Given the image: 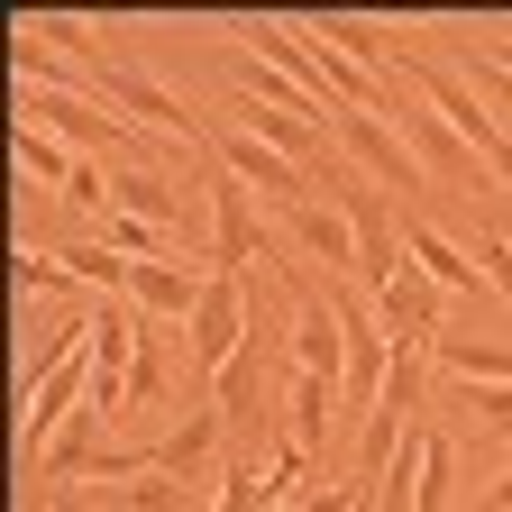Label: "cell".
<instances>
[{"mask_svg": "<svg viewBox=\"0 0 512 512\" xmlns=\"http://www.w3.org/2000/svg\"><path fill=\"white\" fill-rule=\"evenodd\" d=\"M19 119H28V128L46 119V138H74V147H92V156H110V165H138V147H147L138 119L92 110V101H74V92H37V83H19Z\"/></svg>", "mask_w": 512, "mask_h": 512, "instance_id": "1", "label": "cell"}, {"mask_svg": "<svg viewBox=\"0 0 512 512\" xmlns=\"http://www.w3.org/2000/svg\"><path fill=\"white\" fill-rule=\"evenodd\" d=\"M92 74H101V92H110V110H119V119L156 128V138H174V147H202V119H192V110H183V101L147 74L138 55H110V46H101V64H92Z\"/></svg>", "mask_w": 512, "mask_h": 512, "instance_id": "2", "label": "cell"}, {"mask_svg": "<svg viewBox=\"0 0 512 512\" xmlns=\"http://www.w3.org/2000/svg\"><path fill=\"white\" fill-rule=\"evenodd\" d=\"M320 192H339V220L357 229V284L366 293H384L403 275V229H394V202H384L375 183H348V174H330Z\"/></svg>", "mask_w": 512, "mask_h": 512, "instance_id": "3", "label": "cell"}, {"mask_svg": "<svg viewBox=\"0 0 512 512\" xmlns=\"http://www.w3.org/2000/svg\"><path fill=\"white\" fill-rule=\"evenodd\" d=\"M330 138H339V156H348L375 192H421V183H430L421 156L403 147V128H394V119H375V110H339V119H330Z\"/></svg>", "mask_w": 512, "mask_h": 512, "instance_id": "4", "label": "cell"}, {"mask_svg": "<svg viewBox=\"0 0 512 512\" xmlns=\"http://www.w3.org/2000/svg\"><path fill=\"white\" fill-rule=\"evenodd\" d=\"M256 339V320H247V275H211L202 284V311H192V375L220 384V366Z\"/></svg>", "mask_w": 512, "mask_h": 512, "instance_id": "5", "label": "cell"}, {"mask_svg": "<svg viewBox=\"0 0 512 512\" xmlns=\"http://www.w3.org/2000/svg\"><path fill=\"white\" fill-rule=\"evenodd\" d=\"M220 174H238L247 192H266V202H275L284 220H293L302 202H320V183H311L293 156H275L266 138H247V128H229V138H220Z\"/></svg>", "mask_w": 512, "mask_h": 512, "instance_id": "6", "label": "cell"}, {"mask_svg": "<svg viewBox=\"0 0 512 512\" xmlns=\"http://www.w3.org/2000/svg\"><path fill=\"white\" fill-rule=\"evenodd\" d=\"M394 128H403V147L421 156V174H439V183H485V156H476V147H467V138H458V128H448L421 92L403 101V119H394Z\"/></svg>", "mask_w": 512, "mask_h": 512, "instance_id": "7", "label": "cell"}, {"mask_svg": "<svg viewBox=\"0 0 512 512\" xmlns=\"http://www.w3.org/2000/svg\"><path fill=\"white\" fill-rule=\"evenodd\" d=\"M266 229H256V192L238 174H211V275H247Z\"/></svg>", "mask_w": 512, "mask_h": 512, "instance_id": "8", "label": "cell"}, {"mask_svg": "<svg viewBox=\"0 0 512 512\" xmlns=\"http://www.w3.org/2000/svg\"><path fill=\"white\" fill-rule=\"evenodd\" d=\"M439 311H448V293L403 256V275L375 293V320H384V339H403V348H439Z\"/></svg>", "mask_w": 512, "mask_h": 512, "instance_id": "9", "label": "cell"}, {"mask_svg": "<svg viewBox=\"0 0 512 512\" xmlns=\"http://www.w3.org/2000/svg\"><path fill=\"white\" fill-rule=\"evenodd\" d=\"M266 375H275V339L256 330V339L220 366V384H211V394H220V421H229L238 439H256V430H266Z\"/></svg>", "mask_w": 512, "mask_h": 512, "instance_id": "10", "label": "cell"}, {"mask_svg": "<svg viewBox=\"0 0 512 512\" xmlns=\"http://www.w3.org/2000/svg\"><path fill=\"white\" fill-rule=\"evenodd\" d=\"M293 366L302 375H348V330H339V311H330V293H302L293 302Z\"/></svg>", "mask_w": 512, "mask_h": 512, "instance_id": "11", "label": "cell"}, {"mask_svg": "<svg viewBox=\"0 0 512 512\" xmlns=\"http://www.w3.org/2000/svg\"><path fill=\"white\" fill-rule=\"evenodd\" d=\"M202 284H211V275H192V266H174V256H156V266L128 275V302H138L147 320H183V330H192V311H202Z\"/></svg>", "mask_w": 512, "mask_h": 512, "instance_id": "12", "label": "cell"}, {"mask_svg": "<svg viewBox=\"0 0 512 512\" xmlns=\"http://www.w3.org/2000/svg\"><path fill=\"white\" fill-rule=\"evenodd\" d=\"M403 256H412V266H421L439 293H485V266H476V256L448 238V229H430V220H412V229H403Z\"/></svg>", "mask_w": 512, "mask_h": 512, "instance_id": "13", "label": "cell"}, {"mask_svg": "<svg viewBox=\"0 0 512 512\" xmlns=\"http://www.w3.org/2000/svg\"><path fill=\"white\" fill-rule=\"evenodd\" d=\"M284 238L311 256V266H339V275L357 284V229L339 220V202H302V211L284 220Z\"/></svg>", "mask_w": 512, "mask_h": 512, "instance_id": "14", "label": "cell"}, {"mask_svg": "<svg viewBox=\"0 0 512 512\" xmlns=\"http://www.w3.org/2000/svg\"><path fill=\"white\" fill-rule=\"evenodd\" d=\"M110 192H119L128 220H156V229H174V238L192 229V202H183L165 174H147V165H110Z\"/></svg>", "mask_w": 512, "mask_h": 512, "instance_id": "15", "label": "cell"}, {"mask_svg": "<svg viewBox=\"0 0 512 512\" xmlns=\"http://www.w3.org/2000/svg\"><path fill=\"white\" fill-rule=\"evenodd\" d=\"M101 430H110V421H101L92 403H83L74 421H64V430H55V448H46V485H74V476H101V458H110V439H101Z\"/></svg>", "mask_w": 512, "mask_h": 512, "instance_id": "16", "label": "cell"}, {"mask_svg": "<svg viewBox=\"0 0 512 512\" xmlns=\"http://www.w3.org/2000/svg\"><path fill=\"white\" fill-rule=\"evenodd\" d=\"M55 266L74 275V284H92L101 302H128V275H138V256H119V247L83 238V247H55Z\"/></svg>", "mask_w": 512, "mask_h": 512, "instance_id": "17", "label": "cell"}, {"mask_svg": "<svg viewBox=\"0 0 512 512\" xmlns=\"http://www.w3.org/2000/svg\"><path fill=\"white\" fill-rule=\"evenodd\" d=\"M211 448H220V421H211V412H192L174 439H156V467H165V476H183V485H202Z\"/></svg>", "mask_w": 512, "mask_h": 512, "instance_id": "18", "label": "cell"}, {"mask_svg": "<svg viewBox=\"0 0 512 512\" xmlns=\"http://www.w3.org/2000/svg\"><path fill=\"white\" fill-rule=\"evenodd\" d=\"M10 156H19V174H28V192H37V183H74V165H83V156H64V138H46V128H28V119L10 128Z\"/></svg>", "mask_w": 512, "mask_h": 512, "instance_id": "19", "label": "cell"}, {"mask_svg": "<svg viewBox=\"0 0 512 512\" xmlns=\"http://www.w3.org/2000/svg\"><path fill=\"white\" fill-rule=\"evenodd\" d=\"M330 403H339V384H330V375H302V366H293V448H302V458H311L320 439H330Z\"/></svg>", "mask_w": 512, "mask_h": 512, "instance_id": "20", "label": "cell"}, {"mask_svg": "<svg viewBox=\"0 0 512 512\" xmlns=\"http://www.w3.org/2000/svg\"><path fill=\"white\" fill-rule=\"evenodd\" d=\"M448 375H467V384H512V348L503 339H439L430 348Z\"/></svg>", "mask_w": 512, "mask_h": 512, "instance_id": "21", "label": "cell"}, {"mask_svg": "<svg viewBox=\"0 0 512 512\" xmlns=\"http://www.w3.org/2000/svg\"><path fill=\"white\" fill-rule=\"evenodd\" d=\"M92 238H101V247H119V256H138V266L174 256V247H165L174 229H156V220H128V211H101V220H92Z\"/></svg>", "mask_w": 512, "mask_h": 512, "instance_id": "22", "label": "cell"}, {"mask_svg": "<svg viewBox=\"0 0 512 512\" xmlns=\"http://www.w3.org/2000/svg\"><path fill=\"white\" fill-rule=\"evenodd\" d=\"M119 512H202V485H183V476H138V485H119Z\"/></svg>", "mask_w": 512, "mask_h": 512, "instance_id": "23", "label": "cell"}, {"mask_svg": "<svg viewBox=\"0 0 512 512\" xmlns=\"http://www.w3.org/2000/svg\"><path fill=\"white\" fill-rule=\"evenodd\" d=\"M448 485H458V448L430 430V448H421V485H412V512H448Z\"/></svg>", "mask_w": 512, "mask_h": 512, "instance_id": "24", "label": "cell"}, {"mask_svg": "<svg viewBox=\"0 0 512 512\" xmlns=\"http://www.w3.org/2000/svg\"><path fill=\"white\" fill-rule=\"evenodd\" d=\"M375 412H394V421H412L421 412V348H403L394 339V375H384V403Z\"/></svg>", "mask_w": 512, "mask_h": 512, "instance_id": "25", "label": "cell"}, {"mask_svg": "<svg viewBox=\"0 0 512 512\" xmlns=\"http://www.w3.org/2000/svg\"><path fill=\"white\" fill-rule=\"evenodd\" d=\"M10 275H19V293H28V302H37V293H55V302L74 293V275H64L55 256H37V247H19V256H10Z\"/></svg>", "mask_w": 512, "mask_h": 512, "instance_id": "26", "label": "cell"}, {"mask_svg": "<svg viewBox=\"0 0 512 512\" xmlns=\"http://www.w3.org/2000/svg\"><path fill=\"white\" fill-rule=\"evenodd\" d=\"M211 512H275V503H266V476H256V467H229Z\"/></svg>", "mask_w": 512, "mask_h": 512, "instance_id": "27", "label": "cell"}, {"mask_svg": "<svg viewBox=\"0 0 512 512\" xmlns=\"http://www.w3.org/2000/svg\"><path fill=\"white\" fill-rule=\"evenodd\" d=\"M458 412H476V421L512 430V384H467V394H458Z\"/></svg>", "mask_w": 512, "mask_h": 512, "instance_id": "28", "label": "cell"}, {"mask_svg": "<svg viewBox=\"0 0 512 512\" xmlns=\"http://www.w3.org/2000/svg\"><path fill=\"white\" fill-rule=\"evenodd\" d=\"M128 394H138V403H156V394H165V348H156V339L138 348V366H128Z\"/></svg>", "mask_w": 512, "mask_h": 512, "instance_id": "29", "label": "cell"}, {"mask_svg": "<svg viewBox=\"0 0 512 512\" xmlns=\"http://www.w3.org/2000/svg\"><path fill=\"white\" fill-rule=\"evenodd\" d=\"M476 266H485V284L512 302V238H485V256H476Z\"/></svg>", "mask_w": 512, "mask_h": 512, "instance_id": "30", "label": "cell"}, {"mask_svg": "<svg viewBox=\"0 0 512 512\" xmlns=\"http://www.w3.org/2000/svg\"><path fill=\"white\" fill-rule=\"evenodd\" d=\"M476 512H512V467H503V476H494V485L476 494Z\"/></svg>", "mask_w": 512, "mask_h": 512, "instance_id": "31", "label": "cell"}, {"mask_svg": "<svg viewBox=\"0 0 512 512\" xmlns=\"http://www.w3.org/2000/svg\"><path fill=\"white\" fill-rule=\"evenodd\" d=\"M476 55H494V64H503V74H512V37H485Z\"/></svg>", "mask_w": 512, "mask_h": 512, "instance_id": "32", "label": "cell"}]
</instances>
